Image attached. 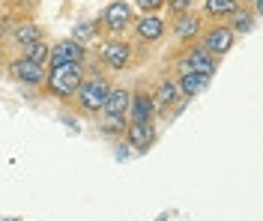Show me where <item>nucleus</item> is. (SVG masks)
<instances>
[{
  "mask_svg": "<svg viewBox=\"0 0 263 221\" xmlns=\"http://www.w3.org/2000/svg\"><path fill=\"white\" fill-rule=\"evenodd\" d=\"M84 75V63H66V66H51V72L45 75V87L51 96L57 99H72L78 93Z\"/></svg>",
  "mask_w": 263,
  "mask_h": 221,
  "instance_id": "1",
  "label": "nucleus"
},
{
  "mask_svg": "<svg viewBox=\"0 0 263 221\" xmlns=\"http://www.w3.org/2000/svg\"><path fill=\"white\" fill-rule=\"evenodd\" d=\"M108 93H111L108 78L105 75H93V78H84L78 93L72 99L78 102V108H81L84 114H99L105 108V102H108Z\"/></svg>",
  "mask_w": 263,
  "mask_h": 221,
  "instance_id": "2",
  "label": "nucleus"
},
{
  "mask_svg": "<svg viewBox=\"0 0 263 221\" xmlns=\"http://www.w3.org/2000/svg\"><path fill=\"white\" fill-rule=\"evenodd\" d=\"M99 60L108 69H117L120 72V69H126L132 63V45L123 42V39H111V42H105L99 48Z\"/></svg>",
  "mask_w": 263,
  "mask_h": 221,
  "instance_id": "3",
  "label": "nucleus"
},
{
  "mask_svg": "<svg viewBox=\"0 0 263 221\" xmlns=\"http://www.w3.org/2000/svg\"><path fill=\"white\" fill-rule=\"evenodd\" d=\"M84 51L81 42H75V39H63V42H57L54 48H48V60L51 66H66V63H84Z\"/></svg>",
  "mask_w": 263,
  "mask_h": 221,
  "instance_id": "4",
  "label": "nucleus"
},
{
  "mask_svg": "<svg viewBox=\"0 0 263 221\" xmlns=\"http://www.w3.org/2000/svg\"><path fill=\"white\" fill-rule=\"evenodd\" d=\"M9 78H15L18 84L39 87V84H45V69L30 63V60H24V57H18V60L9 63Z\"/></svg>",
  "mask_w": 263,
  "mask_h": 221,
  "instance_id": "5",
  "label": "nucleus"
},
{
  "mask_svg": "<svg viewBox=\"0 0 263 221\" xmlns=\"http://www.w3.org/2000/svg\"><path fill=\"white\" fill-rule=\"evenodd\" d=\"M182 72H197V75L213 78L215 75V57L210 51H203V48H192V51L185 54V60H182Z\"/></svg>",
  "mask_w": 263,
  "mask_h": 221,
  "instance_id": "6",
  "label": "nucleus"
},
{
  "mask_svg": "<svg viewBox=\"0 0 263 221\" xmlns=\"http://www.w3.org/2000/svg\"><path fill=\"white\" fill-rule=\"evenodd\" d=\"M105 24H108L111 33H123L132 24V6L126 0H114V3L105 9Z\"/></svg>",
  "mask_w": 263,
  "mask_h": 221,
  "instance_id": "7",
  "label": "nucleus"
},
{
  "mask_svg": "<svg viewBox=\"0 0 263 221\" xmlns=\"http://www.w3.org/2000/svg\"><path fill=\"white\" fill-rule=\"evenodd\" d=\"M230 48H233V30L224 27V24L213 27V30L206 33V39H203V51H210L213 57L215 54H228Z\"/></svg>",
  "mask_w": 263,
  "mask_h": 221,
  "instance_id": "8",
  "label": "nucleus"
},
{
  "mask_svg": "<svg viewBox=\"0 0 263 221\" xmlns=\"http://www.w3.org/2000/svg\"><path fill=\"white\" fill-rule=\"evenodd\" d=\"M129 114H132V123H153V117H156L153 96H149V93H132Z\"/></svg>",
  "mask_w": 263,
  "mask_h": 221,
  "instance_id": "9",
  "label": "nucleus"
},
{
  "mask_svg": "<svg viewBox=\"0 0 263 221\" xmlns=\"http://www.w3.org/2000/svg\"><path fill=\"white\" fill-rule=\"evenodd\" d=\"M126 137L138 153H147L153 147V140H156V129H153V123H132L126 129Z\"/></svg>",
  "mask_w": 263,
  "mask_h": 221,
  "instance_id": "10",
  "label": "nucleus"
},
{
  "mask_svg": "<svg viewBox=\"0 0 263 221\" xmlns=\"http://www.w3.org/2000/svg\"><path fill=\"white\" fill-rule=\"evenodd\" d=\"M129 99H132L129 90H123V87L111 90L108 93V102L102 108V114H108V117H126L129 114Z\"/></svg>",
  "mask_w": 263,
  "mask_h": 221,
  "instance_id": "11",
  "label": "nucleus"
},
{
  "mask_svg": "<svg viewBox=\"0 0 263 221\" xmlns=\"http://www.w3.org/2000/svg\"><path fill=\"white\" fill-rule=\"evenodd\" d=\"M135 33L141 36L144 42H156V39H162L164 36V21L156 15H144L138 24H135Z\"/></svg>",
  "mask_w": 263,
  "mask_h": 221,
  "instance_id": "12",
  "label": "nucleus"
},
{
  "mask_svg": "<svg viewBox=\"0 0 263 221\" xmlns=\"http://www.w3.org/2000/svg\"><path fill=\"white\" fill-rule=\"evenodd\" d=\"M177 102H180L177 81H167V78H164L162 84H159V90H156V96H153V105H156V108H162V111H171Z\"/></svg>",
  "mask_w": 263,
  "mask_h": 221,
  "instance_id": "13",
  "label": "nucleus"
},
{
  "mask_svg": "<svg viewBox=\"0 0 263 221\" xmlns=\"http://www.w3.org/2000/svg\"><path fill=\"white\" fill-rule=\"evenodd\" d=\"M206 84H210V78H206V75H197V72H182L180 81H177V90H180V96L192 99V96H197V93H200Z\"/></svg>",
  "mask_w": 263,
  "mask_h": 221,
  "instance_id": "14",
  "label": "nucleus"
},
{
  "mask_svg": "<svg viewBox=\"0 0 263 221\" xmlns=\"http://www.w3.org/2000/svg\"><path fill=\"white\" fill-rule=\"evenodd\" d=\"M174 33L180 36V39H195L200 33V18L195 12H189V15H182V18H174Z\"/></svg>",
  "mask_w": 263,
  "mask_h": 221,
  "instance_id": "15",
  "label": "nucleus"
},
{
  "mask_svg": "<svg viewBox=\"0 0 263 221\" xmlns=\"http://www.w3.org/2000/svg\"><path fill=\"white\" fill-rule=\"evenodd\" d=\"M15 42L21 48H27L33 42H42V30L36 27V24H18L15 27Z\"/></svg>",
  "mask_w": 263,
  "mask_h": 221,
  "instance_id": "16",
  "label": "nucleus"
},
{
  "mask_svg": "<svg viewBox=\"0 0 263 221\" xmlns=\"http://www.w3.org/2000/svg\"><path fill=\"white\" fill-rule=\"evenodd\" d=\"M236 9H239L236 0H206V15H213V18H228Z\"/></svg>",
  "mask_w": 263,
  "mask_h": 221,
  "instance_id": "17",
  "label": "nucleus"
},
{
  "mask_svg": "<svg viewBox=\"0 0 263 221\" xmlns=\"http://www.w3.org/2000/svg\"><path fill=\"white\" fill-rule=\"evenodd\" d=\"M24 60L42 66V63L48 60V45H45V42H33V45H27V48H24Z\"/></svg>",
  "mask_w": 263,
  "mask_h": 221,
  "instance_id": "18",
  "label": "nucleus"
},
{
  "mask_svg": "<svg viewBox=\"0 0 263 221\" xmlns=\"http://www.w3.org/2000/svg\"><path fill=\"white\" fill-rule=\"evenodd\" d=\"M230 18H233V27H230V30H242V33H248V30L254 27V18H251V12H246V9H236Z\"/></svg>",
  "mask_w": 263,
  "mask_h": 221,
  "instance_id": "19",
  "label": "nucleus"
},
{
  "mask_svg": "<svg viewBox=\"0 0 263 221\" xmlns=\"http://www.w3.org/2000/svg\"><path fill=\"white\" fill-rule=\"evenodd\" d=\"M123 126H126V117H108L105 114V119H102V132H108V135H120Z\"/></svg>",
  "mask_w": 263,
  "mask_h": 221,
  "instance_id": "20",
  "label": "nucleus"
},
{
  "mask_svg": "<svg viewBox=\"0 0 263 221\" xmlns=\"http://www.w3.org/2000/svg\"><path fill=\"white\" fill-rule=\"evenodd\" d=\"M167 9H171V15L174 18H182L192 12V0H171V3H164Z\"/></svg>",
  "mask_w": 263,
  "mask_h": 221,
  "instance_id": "21",
  "label": "nucleus"
},
{
  "mask_svg": "<svg viewBox=\"0 0 263 221\" xmlns=\"http://www.w3.org/2000/svg\"><path fill=\"white\" fill-rule=\"evenodd\" d=\"M135 3H138V9H141L144 15H153V12H159V9H162L167 0H135Z\"/></svg>",
  "mask_w": 263,
  "mask_h": 221,
  "instance_id": "22",
  "label": "nucleus"
},
{
  "mask_svg": "<svg viewBox=\"0 0 263 221\" xmlns=\"http://www.w3.org/2000/svg\"><path fill=\"white\" fill-rule=\"evenodd\" d=\"M90 36H93V24H90V21H84V24H78V27H75V36H72V39L84 45V39H90Z\"/></svg>",
  "mask_w": 263,
  "mask_h": 221,
  "instance_id": "23",
  "label": "nucleus"
},
{
  "mask_svg": "<svg viewBox=\"0 0 263 221\" xmlns=\"http://www.w3.org/2000/svg\"><path fill=\"white\" fill-rule=\"evenodd\" d=\"M0 33H9V21H6V18L0 21Z\"/></svg>",
  "mask_w": 263,
  "mask_h": 221,
  "instance_id": "24",
  "label": "nucleus"
}]
</instances>
